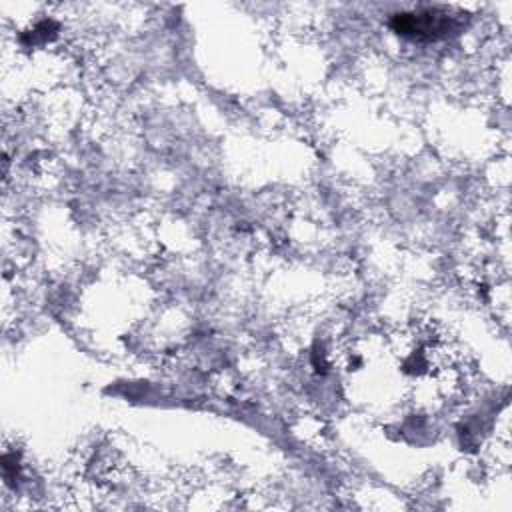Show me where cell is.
Here are the masks:
<instances>
[{
  "mask_svg": "<svg viewBox=\"0 0 512 512\" xmlns=\"http://www.w3.org/2000/svg\"><path fill=\"white\" fill-rule=\"evenodd\" d=\"M452 16L432 10L420 14H398L392 22L394 30L412 40H438L452 30Z\"/></svg>",
  "mask_w": 512,
  "mask_h": 512,
  "instance_id": "1",
  "label": "cell"
}]
</instances>
